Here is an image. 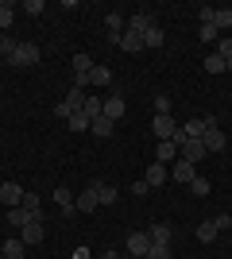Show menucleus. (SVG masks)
I'll return each instance as SVG.
<instances>
[{
  "label": "nucleus",
  "instance_id": "20",
  "mask_svg": "<svg viewBox=\"0 0 232 259\" xmlns=\"http://www.w3.org/2000/svg\"><path fill=\"white\" fill-rule=\"evenodd\" d=\"M163 43H166L163 27H159V23H151V27L144 31V47H163Z\"/></svg>",
  "mask_w": 232,
  "mask_h": 259
},
{
  "label": "nucleus",
  "instance_id": "23",
  "mask_svg": "<svg viewBox=\"0 0 232 259\" xmlns=\"http://www.w3.org/2000/svg\"><path fill=\"white\" fill-rule=\"evenodd\" d=\"M89 81H93V85H109L112 70H109V66H93V70H89Z\"/></svg>",
  "mask_w": 232,
  "mask_h": 259
},
{
  "label": "nucleus",
  "instance_id": "17",
  "mask_svg": "<svg viewBox=\"0 0 232 259\" xmlns=\"http://www.w3.org/2000/svg\"><path fill=\"white\" fill-rule=\"evenodd\" d=\"M55 205L62 209V213H77V209H74V194H70L66 186H58V190H55Z\"/></svg>",
  "mask_w": 232,
  "mask_h": 259
},
{
  "label": "nucleus",
  "instance_id": "14",
  "mask_svg": "<svg viewBox=\"0 0 232 259\" xmlns=\"http://www.w3.org/2000/svg\"><path fill=\"white\" fill-rule=\"evenodd\" d=\"M89 186H97V201L101 205H116V197H120L116 186H105V182H89Z\"/></svg>",
  "mask_w": 232,
  "mask_h": 259
},
{
  "label": "nucleus",
  "instance_id": "39",
  "mask_svg": "<svg viewBox=\"0 0 232 259\" xmlns=\"http://www.w3.org/2000/svg\"><path fill=\"white\" fill-rule=\"evenodd\" d=\"M213 225H217V232H221V228H232V213H217Z\"/></svg>",
  "mask_w": 232,
  "mask_h": 259
},
{
  "label": "nucleus",
  "instance_id": "28",
  "mask_svg": "<svg viewBox=\"0 0 232 259\" xmlns=\"http://www.w3.org/2000/svg\"><path fill=\"white\" fill-rule=\"evenodd\" d=\"M16 47H20V43H16L12 35H0V58H8V62H12V58H16Z\"/></svg>",
  "mask_w": 232,
  "mask_h": 259
},
{
  "label": "nucleus",
  "instance_id": "25",
  "mask_svg": "<svg viewBox=\"0 0 232 259\" xmlns=\"http://www.w3.org/2000/svg\"><path fill=\"white\" fill-rule=\"evenodd\" d=\"M198 240L201 244H213V240H217V225H213V221H201L198 225Z\"/></svg>",
  "mask_w": 232,
  "mask_h": 259
},
{
  "label": "nucleus",
  "instance_id": "32",
  "mask_svg": "<svg viewBox=\"0 0 232 259\" xmlns=\"http://www.w3.org/2000/svg\"><path fill=\"white\" fill-rule=\"evenodd\" d=\"M198 39H201V43H217V39H221V31H217V27H213V23H201V31H198Z\"/></svg>",
  "mask_w": 232,
  "mask_h": 259
},
{
  "label": "nucleus",
  "instance_id": "41",
  "mask_svg": "<svg viewBox=\"0 0 232 259\" xmlns=\"http://www.w3.org/2000/svg\"><path fill=\"white\" fill-rule=\"evenodd\" d=\"M74 259H89V248H77V251H74Z\"/></svg>",
  "mask_w": 232,
  "mask_h": 259
},
{
  "label": "nucleus",
  "instance_id": "37",
  "mask_svg": "<svg viewBox=\"0 0 232 259\" xmlns=\"http://www.w3.org/2000/svg\"><path fill=\"white\" fill-rule=\"evenodd\" d=\"M23 209H27L31 217H43V213H39V197H35V194H23Z\"/></svg>",
  "mask_w": 232,
  "mask_h": 259
},
{
  "label": "nucleus",
  "instance_id": "16",
  "mask_svg": "<svg viewBox=\"0 0 232 259\" xmlns=\"http://www.w3.org/2000/svg\"><path fill=\"white\" fill-rule=\"evenodd\" d=\"M151 12H135V16H132V20H128V31H135V35H144L147 31V27H151Z\"/></svg>",
  "mask_w": 232,
  "mask_h": 259
},
{
  "label": "nucleus",
  "instance_id": "8",
  "mask_svg": "<svg viewBox=\"0 0 232 259\" xmlns=\"http://www.w3.org/2000/svg\"><path fill=\"white\" fill-rule=\"evenodd\" d=\"M20 232H23V244H39V240H43V217H35V221H27V225H23L20 228Z\"/></svg>",
  "mask_w": 232,
  "mask_h": 259
},
{
  "label": "nucleus",
  "instance_id": "4",
  "mask_svg": "<svg viewBox=\"0 0 232 259\" xmlns=\"http://www.w3.org/2000/svg\"><path fill=\"white\" fill-rule=\"evenodd\" d=\"M128 251H132L135 259H144L147 251H151V236H147V232H132V236H128Z\"/></svg>",
  "mask_w": 232,
  "mask_h": 259
},
{
  "label": "nucleus",
  "instance_id": "1",
  "mask_svg": "<svg viewBox=\"0 0 232 259\" xmlns=\"http://www.w3.org/2000/svg\"><path fill=\"white\" fill-rule=\"evenodd\" d=\"M224 147H228V136H224V132L217 128V116H205V151L221 155Z\"/></svg>",
  "mask_w": 232,
  "mask_h": 259
},
{
  "label": "nucleus",
  "instance_id": "35",
  "mask_svg": "<svg viewBox=\"0 0 232 259\" xmlns=\"http://www.w3.org/2000/svg\"><path fill=\"white\" fill-rule=\"evenodd\" d=\"M155 116H170V97H166V93L155 97Z\"/></svg>",
  "mask_w": 232,
  "mask_h": 259
},
{
  "label": "nucleus",
  "instance_id": "9",
  "mask_svg": "<svg viewBox=\"0 0 232 259\" xmlns=\"http://www.w3.org/2000/svg\"><path fill=\"white\" fill-rule=\"evenodd\" d=\"M105 27H109V39H112V43H120V35L128 31V27H124V16H120V12H109V16H105Z\"/></svg>",
  "mask_w": 232,
  "mask_h": 259
},
{
  "label": "nucleus",
  "instance_id": "2",
  "mask_svg": "<svg viewBox=\"0 0 232 259\" xmlns=\"http://www.w3.org/2000/svg\"><path fill=\"white\" fill-rule=\"evenodd\" d=\"M39 58H43V51H39L35 43H20V47H16L12 66H39Z\"/></svg>",
  "mask_w": 232,
  "mask_h": 259
},
{
  "label": "nucleus",
  "instance_id": "15",
  "mask_svg": "<svg viewBox=\"0 0 232 259\" xmlns=\"http://www.w3.org/2000/svg\"><path fill=\"white\" fill-rule=\"evenodd\" d=\"M166 178H170V170H166V162H155V166H147V186H163Z\"/></svg>",
  "mask_w": 232,
  "mask_h": 259
},
{
  "label": "nucleus",
  "instance_id": "18",
  "mask_svg": "<svg viewBox=\"0 0 232 259\" xmlns=\"http://www.w3.org/2000/svg\"><path fill=\"white\" fill-rule=\"evenodd\" d=\"M120 51H128V54L144 51V35H135V31H124V35H120Z\"/></svg>",
  "mask_w": 232,
  "mask_h": 259
},
{
  "label": "nucleus",
  "instance_id": "34",
  "mask_svg": "<svg viewBox=\"0 0 232 259\" xmlns=\"http://www.w3.org/2000/svg\"><path fill=\"white\" fill-rule=\"evenodd\" d=\"M144 259H170V244H151V251Z\"/></svg>",
  "mask_w": 232,
  "mask_h": 259
},
{
  "label": "nucleus",
  "instance_id": "3",
  "mask_svg": "<svg viewBox=\"0 0 232 259\" xmlns=\"http://www.w3.org/2000/svg\"><path fill=\"white\" fill-rule=\"evenodd\" d=\"M178 151H182V159H186V162H194V166H198V162L209 155V151H205V140H186Z\"/></svg>",
  "mask_w": 232,
  "mask_h": 259
},
{
  "label": "nucleus",
  "instance_id": "21",
  "mask_svg": "<svg viewBox=\"0 0 232 259\" xmlns=\"http://www.w3.org/2000/svg\"><path fill=\"white\" fill-rule=\"evenodd\" d=\"M27 221H35V217H31V213H27V209H23V205H16V209H8V225H16V228H23V225H27Z\"/></svg>",
  "mask_w": 232,
  "mask_h": 259
},
{
  "label": "nucleus",
  "instance_id": "26",
  "mask_svg": "<svg viewBox=\"0 0 232 259\" xmlns=\"http://www.w3.org/2000/svg\"><path fill=\"white\" fill-rule=\"evenodd\" d=\"M151 244H170V225H151Z\"/></svg>",
  "mask_w": 232,
  "mask_h": 259
},
{
  "label": "nucleus",
  "instance_id": "29",
  "mask_svg": "<svg viewBox=\"0 0 232 259\" xmlns=\"http://www.w3.org/2000/svg\"><path fill=\"white\" fill-rule=\"evenodd\" d=\"M66 124H70V132H77V136H81V132H89V116H85V112H74Z\"/></svg>",
  "mask_w": 232,
  "mask_h": 259
},
{
  "label": "nucleus",
  "instance_id": "5",
  "mask_svg": "<svg viewBox=\"0 0 232 259\" xmlns=\"http://www.w3.org/2000/svg\"><path fill=\"white\" fill-rule=\"evenodd\" d=\"M97 205H101V201H97V186H85V194L74 197V209H77V213H93Z\"/></svg>",
  "mask_w": 232,
  "mask_h": 259
},
{
  "label": "nucleus",
  "instance_id": "6",
  "mask_svg": "<svg viewBox=\"0 0 232 259\" xmlns=\"http://www.w3.org/2000/svg\"><path fill=\"white\" fill-rule=\"evenodd\" d=\"M0 201H4V205L8 209H16V205H23V190L16 182H4L0 186Z\"/></svg>",
  "mask_w": 232,
  "mask_h": 259
},
{
  "label": "nucleus",
  "instance_id": "36",
  "mask_svg": "<svg viewBox=\"0 0 232 259\" xmlns=\"http://www.w3.org/2000/svg\"><path fill=\"white\" fill-rule=\"evenodd\" d=\"M190 194L205 197V194H209V178H194V182H190Z\"/></svg>",
  "mask_w": 232,
  "mask_h": 259
},
{
  "label": "nucleus",
  "instance_id": "31",
  "mask_svg": "<svg viewBox=\"0 0 232 259\" xmlns=\"http://www.w3.org/2000/svg\"><path fill=\"white\" fill-rule=\"evenodd\" d=\"M93 66H97V62H93L89 54H74V70H77V74H85V77H89V70H93Z\"/></svg>",
  "mask_w": 232,
  "mask_h": 259
},
{
  "label": "nucleus",
  "instance_id": "22",
  "mask_svg": "<svg viewBox=\"0 0 232 259\" xmlns=\"http://www.w3.org/2000/svg\"><path fill=\"white\" fill-rule=\"evenodd\" d=\"M23 248H27V244H23V240H4V259H23Z\"/></svg>",
  "mask_w": 232,
  "mask_h": 259
},
{
  "label": "nucleus",
  "instance_id": "11",
  "mask_svg": "<svg viewBox=\"0 0 232 259\" xmlns=\"http://www.w3.org/2000/svg\"><path fill=\"white\" fill-rule=\"evenodd\" d=\"M124 112H128V105H124V97H120V93H116V97H109V101H105V116H109L112 124H116V120H120Z\"/></svg>",
  "mask_w": 232,
  "mask_h": 259
},
{
  "label": "nucleus",
  "instance_id": "38",
  "mask_svg": "<svg viewBox=\"0 0 232 259\" xmlns=\"http://www.w3.org/2000/svg\"><path fill=\"white\" fill-rule=\"evenodd\" d=\"M217 54L228 62V58H232V39H217Z\"/></svg>",
  "mask_w": 232,
  "mask_h": 259
},
{
  "label": "nucleus",
  "instance_id": "24",
  "mask_svg": "<svg viewBox=\"0 0 232 259\" xmlns=\"http://www.w3.org/2000/svg\"><path fill=\"white\" fill-rule=\"evenodd\" d=\"M66 105L74 108V112H81V105H85V89H77V85H70V93H66Z\"/></svg>",
  "mask_w": 232,
  "mask_h": 259
},
{
  "label": "nucleus",
  "instance_id": "40",
  "mask_svg": "<svg viewBox=\"0 0 232 259\" xmlns=\"http://www.w3.org/2000/svg\"><path fill=\"white\" fill-rule=\"evenodd\" d=\"M23 12H27V16H43V0H27Z\"/></svg>",
  "mask_w": 232,
  "mask_h": 259
},
{
  "label": "nucleus",
  "instance_id": "27",
  "mask_svg": "<svg viewBox=\"0 0 232 259\" xmlns=\"http://www.w3.org/2000/svg\"><path fill=\"white\" fill-rule=\"evenodd\" d=\"M81 112H85L89 120H97L101 112H105V101H97V97H85V105H81Z\"/></svg>",
  "mask_w": 232,
  "mask_h": 259
},
{
  "label": "nucleus",
  "instance_id": "19",
  "mask_svg": "<svg viewBox=\"0 0 232 259\" xmlns=\"http://www.w3.org/2000/svg\"><path fill=\"white\" fill-rule=\"evenodd\" d=\"M213 27H217V31H228L232 27V8H213Z\"/></svg>",
  "mask_w": 232,
  "mask_h": 259
},
{
  "label": "nucleus",
  "instance_id": "10",
  "mask_svg": "<svg viewBox=\"0 0 232 259\" xmlns=\"http://www.w3.org/2000/svg\"><path fill=\"white\" fill-rule=\"evenodd\" d=\"M182 140H205V120L201 116L186 120V124H182Z\"/></svg>",
  "mask_w": 232,
  "mask_h": 259
},
{
  "label": "nucleus",
  "instance_id": "12",
  "mask_svg": "<svg viewBox=\"0 0 232 259\" xmlns=\"http://www.w3.org/2000/svg\"><path fill=\"white\" fill-rule=\"evenodd\" d=\"M112 128H116V124H112V120L105 116V112H101L97 120H89V132H93V136H101V140H109V136H112Z\"/></svg>",
  "mask_w": 232,
  "mask_h": 259
},
{
  "label": "nucleus",
  "instance_id": "43",
  "mask_svg": "<svg viewBox=\"0 0 232 259\" xmlns=\"http://www.w3.org/2000/svg\"><path fill=\"white\" fill-rule=\"evenodd\" d=\"M224 74H232V58H228V62H224Z\"/></svg>",
  "mask_w": 232,
  "mask_h": 259
},
{
  "label": "nucleus",
  "instance_id": "7",
  "mask_svg": "<svg viewBox=\"0 0 232 259\" xmlns=\"http://www.w3.org/2000/svg\"><path fill=\"white\" fill-rule=\"evenodd\" d=\"M174 159H178V143L174 140H159V147H155V162H166V166H170Z\"/></svg>",
  "mask_w": 232,
  "mask_h": 259
},
{
  "label": "nucleus",
  "instance_id": "30",
  "mask_svg": "<svg viewBox=\"0 0 232 259\" xmlns=\"http://www.w3.org/2000/svg\"><path fill=\"white\" fill-rule=\"evenodd\" d=\"M205 74H224V58L217 51L209 54V58H205Z\"/></svg>",
  "mask_w": 232,
  "mask_h": 259
},
{
  "label": "nucleus",
  "instance_id": "13",
  "mask_svg": "<svg viewBox=\"0 0 232 259\" xmlns=\"http://www.w3.org/2000/svg\"><path fill=\"white\" fill-rule=\"evenodd\" d=\"M170 174H174V178H178V182H194V178H198V170H194V162H186V159H178L174 162V170H170Z\"/></svg>",
  "mask_w": 232,
  "mask_h": 259
},
{
  "label": "nucleus",
  "instance_id": "42",
  "mask_svg": "<svg viewBox=\"0 0 232 259\" xmlns=\"http://www.w3.org/2000/svg\"><path fill=\"white\" fill-rule=\"evenodd\" d=\"M101 259H120V255H116V251H105V255H101Z\"/></svg>",
  "mask_w": 232,
  "mask_h": 259
},
{
  "label": "nucleus",
  "instance_id": "33",
  "mask_svg": "<svg viewBox=\"0 0 232 259\" xmlns=\"http://www.w3.org/2000/svg\"><path fill=\"white\" fill-rule=\"evenodd\" d=\"M8 27H12V4L0 0V31H8Z\"/></svg>",
  "mask_w": 232,
  "mask_h": 259
}]
</instances>
